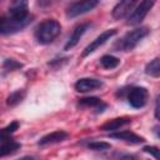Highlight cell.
<instances>
[{"instance_id":"obj_2","label":"cell","mask_w":160,"mask_h":160,"mask_svg":"<svg viewBox=\"0 0 160 160\" xmlns=\"http://www.w3.org/2000/svg\"><path fill=\"white\" fill-rule=\"evenodd\" d=\"M149 34V29L146 26H140L135 28L134 30L126 32L120 41L115 45L118 51H131L132 49L136 48V45Z\"/></svg>"},{"instance_id":"obj_23","label":"cell","mask_w":160,"mask_h":160,"mask_svg":"<svg viewBox=\"0 0 160 160\" xmlns=\"http://www.w3.org/2000/svg\"><path fill=\"white\" fill-rule=\"evenodd\" d=\"M145 152H148V154H150L151 156H154L156 160H160V149L159 148H156V146H150V145H148V146H145L144 149H142Z\"/></svg>"},{"instance_id":"obj_24","label":"cell","mask_w":160,"mask_h":160,"mask_svg":"<svg viewBox=\"0 0 160 160\" xmlns=\"http://www.w3.org/2000/svg\"><path fill=\"white\" fill-rule=\"evenodd\" d=\"M154 114H155V118L158 120H160V94L158 95L156 101H155V111H154Z\"/></svg>"},{"instance_id":"obj_7","label":"cell","mask_w":160,"mask_h":160,"mask_svg":"<svg viewBox=\"0 0 160 160\" xmlns=\"http://www.w3.org/2000/svg\"><path fill=\"white\" fill-rule=\"evenodd\" d=\"M116 30L115 29H110V30H106V31H104V32H101L95 40H92L85 49H84V51H82V58H85V56H88V55H90L91 52H94L96 49H99L100 46H102L108 40H110L114 35H116Z\"/></svg>"},{"instance_id":"obj_10","label":"cell","mask_w":160,"mask_h":160,"mask_svg":"<svg viewBox=\"0 0 160 160\" xmlns=\"http://www.w3.org/2000/svg\"><path fill=\"white\" fill-rule=\"evenodd\" d=\"M101 86H102V81L99 79H92V78H82L75 82V89L79 92L94 91Z\"/></svg>"},{"instance_id":"obj_19","label":"cell","mask_w":160,"mask_h":160,"mask_svg":"<svg viewBox=\"0 0 160 160\" xmlns=\"http://www.w3.org/2000/svg\"><path fill=\"white\" fill-rule=\"evenodd\" d=\"M100 64L104 69H114L120 64V60L112 55H104L100 59Z\"/></svg>"},{"instance_id":"obj_3","label":"cell","mask_w":160,"mask_h":160,"mask_svg":"<svg viewBox=\"0 0 160 160\" xmlns=\"http://www.w3.org/2000/svg\"><path fill=\"white\" fill-rule=\"evenodd\" d=\"M154 6V1H149V0H145V1H140L136 4V6L134 8V10L131 11V14L128 16L126 19V24L128 25H139L144 19L145 16L148 15V12L151 10V8Z\"/></svg>"},{"instance_id":"obj_20","label":"cell","mask_w":160,"mask_h":160,"mask_svg":"<svg viewBox=\"0 0 160 160\" xmlns=\"http://www.w3.org/2000/svg\"><path fill=\"white\" fill-rule=\"evenodd\" d=\"M88 148L91 150H96V151H102V150H108L110 149V144L104 142V141H92L88 144Z\"/></svg>"},{"instance_id":"obj_12","label":"cell","mask_w":160,"mask_h":160,"mask_svg":"<svg viewBox=\"0 0 160 160\" xmlns=\"http://www.w3.org/2000/svg\"><path fill=\"white\" fill-rule=\"evenodd\" d=\"M69 138V134L64 130H56V131H52L45 136H42L40 140H39V145L44 146V145H49V144H56V142H61L64 140H66Z\"/></svg>"},{"instance_id":"obj_16","label":"cell","mask_w":160,"mask_h":160,"mask_svg":"<svg viewBox=\"0 0 160 160\" xmlns=\"http://www.w3.org/2000/svg\"><path fill=\"white\" fill-rule=\"evenodd\" d=\"M130 122H131L130 118H116V119H112V120L105 122L101 126V130H104V131H114V130L120 129L124 125L130 124Z\"/></svg>"},{"instance_id":"obj_13","label":"cell","mask_w":160,"mask_h":160,"mask_svg":"<svg viewBox=\"0 0 160 160\" xmlns=\"http://www.w3.org/2000/svg\"><path fill=\"white\" fill-rule=\"evenodd\" d=\"M111 139H116V140H121L125 141L128 144H141L145 141L144 138L131 132V131H120V132H112L110 134Z\"/></svg>"},{"instance_id":"obj_6","label":"cell","mask_w":160,"mask_h":160,"mask_svg":"<svg viewBox=\"0 0 160 160\" xmlns=\"http://www.w3.org/2000/svg\"><path fill=\"white\" fill-rule=\"evenodd\" d=\"M148 90L142 86H135L131 88L128 92V101L129 104L135 108V109H140L142 108L146 101H148Z\"/></svg>"},{"instance_id":"obj_14","label":"cell","mask_w":160,"mask_h":160,"mask_svg":"<svg viewBox=\"0 0 160 160\" xmlns=\"http://www.w3.org/2000/svg\"><path fill=\"white\" fill-rule=\"evenodd\" d=\"M21 148V144L10 139V136H5L1 135V148H0V155L1 156H6L9 154L15 152L16 150H19Z\"/></svg>"},{"instance_id":"obj_25","label":"cell","mask_w":160,"mask_h":160,"mask_svg":"<svg viewBox=\"0 0 160 160\" xmlns=\"http://www.w3.org/2000/svg\"><path fill=\"white\" fill-rule=\"evenodd\" d=\"M154 132H155V135L158 138H160V126H155L154 128Z\"/></svg>"},{"instance_id":"obj_21","label":"cell","mask_w":160,"mask_h":160,"mask_svg":"<svg viewBox=\"0 0 160 160\" xmlns=\"http://www.w3.org/2000/svg\"><path fill=\"white\" fill-rule=\"evenodd\" d=\"M20 68H22V64L18 62V61H16V60H14V59H8V60H5V61H4V69H5V70L14 71V70L20 69Z\"/></svg>"},{"instance_id":"obj_15","label":"cell","mask_w":160,"mask_h":160,"mask_svg":"<svg viewBox=\"0 0 160 160\" xmlns=\"http://www.w3.org/2000/svg\"><path fill=\"white\" fill-rule=\"evenodd\" d=\"M79 106L81 108H92L96 110V112H102L106 109V104L101 101V99L91 96V98H84L79 100Z\"/></svg>"},{"instance_id":"obj_1","label":"cell","mask_w":160,"mask_h":160,"mask_svg":"<svg viewBox=\"0 0 160 160\" xmlns=\"http://www.w3.org/2000/svg\"><path fill=\"white\" fill-rule=\"evenodd\" d=\"M61 32V25L59 21L54 20V19H49V20H44L42 22H40L35 30V38L38 40L39 44L46 45L52 42Z\"/></svg>"},{"instance_id":"obj_11","label":"cell","mask_w":160,"mask_h":160,"mask_svg":"<svg viewBox=\"0 0 160 160\" xmlns=\"http://www.w3.org/2000/svg\"><path fill=\"white\" fill-rule=\"evenodd\" d=\"M89 26H90V24L89 22H85V24H80V25H78L74 30H72V34L70 35V38H69V40H68V42L65 44V46H64V50H71L72 48H75L76 45H78V42L80 41V39L82 38V35L86 32V30L89 29Z\"/></svg>"},{"instance_id":"obj_8","label":"cell","mask_w":160,"mask_h":160,"mask_svg":"<svg viewBox=\"0 0 160 160\" xmlns=\"http://www.w3.org/2000/svg\"><path fill=\"white\" fill-rule=\"evenodd\" d=\"M136 4L138 2L134 0H124V1L118 2L112 9V18L118 19V20L124 19V18L128 19V16L131 14V11L136 6Z\"/></svg>"},{"instance_id":"obj_9","label":"cell","mask_w":160,"mask_h":160,"mask_svg":"<svg viewBox=\"0 0 160 160\" xmlns=\"http://www.w3.org/2000/svg\"><path fill=\"white\" fill-rule=\"evenodd\" d=\"M8 16L11 18V19H15V20H28V19L32 18V15L29 14L26 1H16L9 9Z\"/></svg>"},{"instance_id":"obj_5","label":"cell","mask_w":160,"mask_h":160,"mask_svg":"<svg viewBox=\"0 0 160 160\" xmlns=\"http://www.w3.org/2000/svg\"><path fill=\"white\" fill-rule=\"evenodd\" d=\"M99 1L96 0H85V1H75L72 4H70L66 9V16L72 19L76 16H80L82 14H86L89 11H91L95 6H98Z\"/></svg>"},{"instance_id":"obj_22","label":"cell","mask_w":160,"mask_h":160,"mask_svg":"<svg viewBox=\"0 0 160 160\" xmlns=\"http://www.w3.org/2000/svg\"><path fill=\"white\" fill-rule=\"evenodd\" d=\"M19 122L18 121H12L11 124H9L6 128H4L2 129V131H1V135H5V136H10V134H12L15 130H18V128H19Z\"/></svg>"},{"instance_id":"obj_17","label":"cell","mask_w":160,"mask_h":160,"mask_svg":"<svg viewBox=\"0 0 160 160\" xmlns=\"http://www.w3.org/2000/svg\"><path fill=\"white\" fill-rule=\"evenodd\" d=\"M145 74L151 78H160V58H156L146 64Z\"/></svg>"},{"instance_id":"obj_26","label":"cell","mask_w":160,"mask_h":160,"mask_svg":"<svg viewBox=\"0 0 160 160\" xmlns=\"http://www.w3.org/2000/svg\"><path fill=\"white\" fill-rule=\"evenodd\" d=\"M16 160H35V158H32V156H22V158L16 159Z\"/></svg>"},{"instance_id":"obj_4","label":"cell","mask_w":160,"mask_h":160,"mask_svg":"<svg viewBox=\"0 0 160 160\" xmlns=\"http://www.w3.org/2000/svg\"><path fill=\"white\" fill-rule=\"evenodd\" d=\"M31 21H32V18H30L28 20H15L6 15L0 21V32L2 35L15 34V32L22 30L24 28H26Z\"/></svg>"},{"instance_id":"obj_18","label":"cell","mask_w":160,"mask_h":160,"mask_svg":"<svg viewBox=\"0 0 160 160\" xmlns=\"http://www.w3.org/2000/svg\"><path fill=\"white\" fill-rule=\"evenodd\" d=\"M25 94H26L25 90H16V91L11 92V94L8 96V99H6V104H8L9 106H16L18 104H20V102L24 100Z\"/></svg>"}]
</instances>
